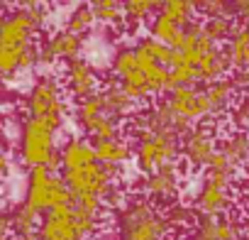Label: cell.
<instances>
[{
  "instance_id": "cell-1",
  "label": "cell",
  "mask_w": 249,
  "mask_h": 240,
  "mask_svg": "<svg viewBox=\"0 0 249 240\" xmlns=\"http://www.w3.org/2000/svg\"><path fill=\"white\" fill-rule=\"evenodd\" d=\"M39 30L18 5L0 30V76H13L18 71H30L39 61V47L35 37Z\"/></svg>"
},
{
  "instance_id": "cell-2",
  "label": "cell",
  "mask_w": 249,
  "mask_h": 240,
  "mask_svg": "<svg viewBox=\"0 0 249 240\" xmlns=\"http://www.w3.org/2000/svg\"><path fill=\"white\" fill-rule=\"evenodd\" d=\"M166 213L147 196H132L117 213V240H166Z\"/></svg>"
},
{
  "instance_id": "cell-3",
  "label": "cell",
  "mask_w": 249,
  "mask_h": 240,
  "mask_svg": "<svg viewBox=\"0 0 249 240\" xmlns=\"http://www.w3.org/2000/svg\"><path fill=\"white\" fill-rule=\"evenodd\" d=\"M56 128H52L47 120L25 118L20 128V162L27 169L44 167L47 172L56 174L61 169V155L56 147Z\"/></svg>"
},
{
  "instance_id": "cell-4",
  "label": "cell",
  "mask_w": 249,
  "mask_h": 240,
  "mask_svg": "<svg viewBox=\"0 0 249 240\" xmlns=\"http://www.w3.org/2000/svg\"><path fill=\"white\" fill-rule=\"evenodd\" d=\"M103 216L88 213L76 203L54 208L42 216L37 238L39 240H90L100 233Z\"/></svg>"
},
{
  "instance_id": "cell-5",
  "label": "cell",
  "mask_w": 249,
  "mask_h": 240,
  "mask_svg": "<svg viewBox=\"0 0 249 240\" xmlns=\"http://www.w3.org/2000/svg\"><path fill=\"white\" fill-rule=\"evenodd\" d=\"M22 203L37 216H44L54 208L73 203V196L66 181L61 179V174H52L44 167H39V169H30L27 174V189Z\"/></svg>"
},
{
  "instance_id": "cell-6",
  "label": "cell",
  "mask_w": 249,
  "mask_h": 240,
  "mask_svg": "<svg viewBox=\"0 0 249 240\" xmlns=\"http://www.w3.org/2000/svg\"><path fill=\"white\" fill-rule=\"evenodd\" d=\"M25 110H27V118L47 120L52 128L61 130L64 123H66V115H69L61 83L49 74L37 79L35 86L30 88L27 98H25Z\"/></svg>"
},
{
  "instance_id": "cell-7",
  "label": "cell",
  "mask_w": 249,
  "mask_h": 240,
  "mask_svg": "<svg viewBox=\"0 0 249 240\" xmlns=\"http://www.w3.org/2000/svg\"><path fill=\"white\" fill-rule=\"evenodd\" d=\"M120 177H122V167H103L98 160L81 167V169L61 172V179L66 181L73 201L76 199H100V201H105V196L120 181Z\"/></svg>"
},
{
  "instance_id": "cell-8",
  "label": "cell",
  "mask_w": 249,
  "mask_h": 240,
  "mask_svg": "<svg viewBox=\"0 0 249 240\" xmlns=\"http://www.w3.org/2000/svg\"><path fill=\"white\" fill-rule=\"evenodd\" d=\"M181 140L174 133H142L135 142V164L140 174L159 172L166 164L178 162Z\"/></svg>"
},
{
  "instance_id": "cell-9",
  "label": "cell",
  "mask_w": 249,
  "mask_h": 240,
  "mask_svg": "<svg viewBox=\"0 0 249 240\" xmlns=\"http://www.w3.org/2000/svg\"><path fill=\"white\" fill-rule=\"evenodd\" d=\"M73 118H76V125H78L93 142L120 138V120L105 113L100 91H98L95 96H90V98L76 103Z\"/></svg>"
},
{
  "instance_id": "cell-10",
  "label": "cell",
  "mask_w": 249,
  "mask_h": 240,
  "mask_svg": "<svg viewBox=\"0 0 249 240\" xmlns=\"http://www.w3.org/2000/svg\"><path fill=\"white\" fill-rule=\"evenodd\" d=\"M164 103L171 108V113L176 118H181L188 125H203L205 120H215L213 118V105L205 96L203 88L198 86H181V88H171L164 98Z\"/></svg>"
},
{
  "instance_id": "cell-11",
  "label": "cell",
  "mask_w": 249,
  "mask_h": 240,
  "mask_svg": "<svg viewBox=\"0 0 249 240\" xmlns=\"http://www.w3.org/2000/svg\"><path fill=\"white\" fill-rule=\"evenodd\" d=\"M178 186H181L178 162L166 164V167H161L159 172H152V174H140V179H137V189L142 191V196H147L157 206L169 203L178 194Z\"/></svg>"
},
{
  "instance_id": "cell-12",
  "label": "cell",
  "mask_w": 249,
  "mask_h": 240,
  "mask_svg": "<svg viewBox=\"0 0 249 240\" xmlns=\"http://www.w3.org/2000/svg\"><path fill=\"white\" fill-rule=\"evenodd\" d=\"M215 152H217V140L213 130L205 125H193L181 138V155L193 169H205L215 157Z\"/></svg>"
},
{
  "instance_id": "cell-13",
  "label": "cell",
  "mask_w": 249,
  "mask_h": 240,
  "mask_svg": "<svg viewBox=\"0 0 249 240\" xmlns=\"http://www.w3.org/2000/svg\"><path fill=\"white\" fill-rule=\"evenodd\" d=\"M64 81H66V93L71 98H76V103H81V100H86V98H90L100 91V76H98L95 66L83 57L66 61Z\"/></svg>"
},
{
  "instance_id": "cell-14",
  "label": "cell",
  "mask_w": 249,
  "mask_h": 240,
  "mask_svg": "<svg viewBox=\"0 0 249 240\" xmlns=\"http://www.w3.org/2000/svg\"><path fill=\"white\" fill-rule=\"evenodd\" d=\"M83 54V37H73L69 32H54L44 40L39 47V61L37 64H54V61H73Z\"/></svg>"
},
{
  "instance_id": "cell-15",
  "label": "cell",
  "mask_w": 249,
  "mask_h": 240,
  "mask_svg": "<svg viewBox=\"0 0 249 240\" xmlns=\"http://www.w3.org/2000/svg\"><path fill=\"white\" fill-rule=\"evenodd\" d=\"M232 206V189L217 181L203 179L196 191V211L198 216H227Z\"/></svg>"
},
{
  "instance_id": "cell-16",
  "label": "cell",
  "mask_w": 249,
  "mask_h": 240,
  "mask_svg": "<svg viewBox=\"0 0 249 240\" xmlns=\"http://www.w3.org/2000/svg\"><path fill=\"white\" fill-rule=\"evenodd\" d=\"M188 240H242L239 220L232 216H198Z\"/></svg>"
},
{
  "instance_id": "cell-17",
  "label": "cell",
  "mask_w": 249,
  "mask_h": 240,
  "mask_svg": "<svg viewBox=\"0 0 249 240\" xmlns=\"http://www.w3.org/2000/svg\"><path fill=\"white\" fill-rule=\"evenodd\" d=\"M61 172H71V169H81L90 162H95V152H93V142L88 138H69L61 147Z\"/></svg>"
},
{
  "instance_id": "cell-18",
  "label": "cell",
  "mask_w": 249,
  "mask_h": 240,
  "mask_svg": "<svg viewBox=\"0 0 249 240\" xmlns=\"http://www.w3.org/2000/svg\"><path fill=\"white\" fill-rule=\"evenodd\" d=\"M217 152L225 155V160L237 172H242L249 164V133L247 130H234V133L225 135L217 142Z\"/></svg>"
},
{
  "instance_id": "cell-19",
  "label": "cell",
  "mask_w": 249,
  "mask_h": 240,
  "mask_svg": "<svg viewBox=\"0 0 249 240\" xmlns=\"http://www.w3.org/2000/svg\"><path fill=\"white\" fill-rule=\"evenodd\" d=\"M100 98H103V108L107 115L117 118L120 123L124 118H132L137 110H135V103L127 98V93L122 91V86L117 81H107L103 88H100Z\"/></svg>"
},
{
  "instance_id": "cell-20",
  "label": "cell",
  "mask_w": 249,
  "mask_h": 240,
  "mask_svg": "<svg viewBox=\"0 0 249 240\" xmlns=\"http://www.w3.org/2000/svg\"><path fill=\"white\" fill-rule=\"evenodd\" d=\"M93 152H95V160H98L103 167H122L127 160L135 157L132 145H130L127 140H122V138L93 142Z\"/></svg>"
},
{
  "instance_id": "cell-21",
  "label": "cell",
  "mask_w": 249,
  "mask_h": 240,
  "mask_svg": "<svg viewBox=\"0 0 249 240\" xmlns=\"http://www.w3.org/2000/svg\"><path fill=\"white\" fill-rule=\"evenodd\" d=\"M225 57L234 71H249V25H237L234 35L225 44Z\"/></svg>"
},
{
  "instance_id": "cell-22",
  "label": "cell",
  "mask_w": 249,
  "mask_h": 240,
  "mask_svg": "<svg viewBox=\"0 0 249 240\" xmlns=\"http://www.w3.org/2000/svg\"><path fill=\"white\" fill-rule=\"evenodd\" d=\"M183 32H186V27H181L176 20H171L169 15H164L159 10H157V15L149 22V37H154L157 42H161L169 49H176L181 44Z\"/></svg>"
},
{
  "instance_id": "cell-23",
  "label": "cell",
  "mask_w": 249,
  "mask_h": 240,
  "mask_svg": "<svg viewBox=\"0 0 249 240\" xmlns=\"http://www.w3.org/2000/svg\"><path fill=\"white\" fill-rule=\"evenodd\" d=\"M203 91H205V96H208V100L213 105V118H222L227 113V108L234 103V96H237V91H234L230 79H220V81L205 83Z\"/></svg>"
},
{
  "instance_id": "cell-24",
  "label": "cell",
  "mask_w": 249,
  "mask_h": 240,
  "mask_svg": "<svg viewBox=\"0 0 249 240\" xmlns=\"http://www.w3.org/2000/svg\"><path fill=\"white\" fill-rule=\"evenodd\" d=\"M159 3H147V0H132V3H122V22L127 27H137L147 22L152 15H157Z\"/></svg>"
},
{
  "instance_id": "cell-25",
  "label": "cell",
  "mask_w": 249,
  "mask_h": 240,
  "mask_svg": "<svg viewBox=\"0 0 249 240\" xmlns=\"http://www.w3.org/2000/svg\"><path fill=\"white\" fill-rule=\"evenodd\" d=\"M203 32L210 37V42H215L217 47L225 42H230V37L234 35L237 25H234V18L232 15H222V18H210V20H203Z\"/></svg>"
},
{
  "instance_id": "cell-26",
  "label": "cell",
  "mask_w": 249,
  "mask_h": 240,
  "mask_svg": "<svg viewBox=\"0 0 249 240\" xmlns=\"http://www.w3.org/2000/svg\"><path fill=\"white\" fill-rule=\"evenodd\" d=\"M237 169L225 160V155H220V152H215V157L210 160V164L205 167V179H210V181H217V184H222V186H230L232 189V184L237 181Z\"/></svg>"
},
{
  "instance_id": "cell-27",
  "label": "cell",
  "mask_w": 249,
  "mask_h": 240,
  "mask_svg": "<svg viewBox=\"0 0 249 240\" xmlns=\"http://www.w3.org/2000/svg\"><path fill=\"white\" fill-rule=\"evenodd\" d=\"M10 223H13V233L15 238H25V235H35L39 230V216L35 211H30L25 203H20L13 213H10Z\"/></svg>"
},
{
  "instance_id": "cell-28",
  "label": "cell",
  "mask_w": 249,
  "mask_h": 240,
  "mask_svg": "<svg viewBox=\"0 0 249 240\" xmlns=\"http://www.w3.org/2000/svg\"><path fill=\"white\" fill-rule=\"evenodd\" d=\"M93 25H95V18H93L90 5H78L76 10H71V15L64 25V32H69L73 37H83V35L90 32Z\"/></svg>"
},
{
  "instance_id": "cell-29",
  "label": "cell",
  "mask_w": 249,
  "mask_h": 240,
  "mask_svg": "<svg viewBox=\"0 0 249 240\" xmlns=\"http://www.w3.org/2000/svg\"><path fill=\"white\" fill-rule=\"evenodd\" d=\"M112 74L117 76V83L124 81L130 74L137 71V54H135V47H122L117 49V54L112 57V64H110Z\"/></svg>"
},
{
  "instance_id": "cell-30",
  "label": "cell",
  "mask_w": 249,
  "mask_h": 240,
  "mask_svg": "<svg viewBox=\"0 0 249 240\" xmlns=\"http://www.w3.org/2000/svg\"><path fill=\"white\" fill-rule=\"evenodd\" d=\"M159 13L169 15L171 20H176L181 27H188L191 22H196V5L193 3H183V0H174V3H159Z\"/></svg>"
},
{
  "instance_id": "cell-31",
  "label": "cell",
  "mask_w": 249,
  "mask_h": 240,
  "mask_svg": "<svg viewBox=\"0 0 249 240\" xmlns=\"http://www.w3.org/2000/svg\"><path fill=\"white\" fill-rule=\"evenodd\" d=\"M135 52H140V54H144V57H149V59H154V61H159V64H164V66H169L174 49L164 47V44L157 42L154 37H142V40H137Z\"/></svg>"
},
{
  "instance_id": "cell-32",
  "label": "cell",
  "mask_w": 249,
  "mask_h": 240,
  "mask_svg": "<svg viewBox=\"0 0 249 240\" xmlns=\"http://www.w3.org/2000/svg\"><path fill=\"white\" fill-rule=\"evenodd\" d=\"M95 22L103 25H115L122 20V3H112V0H98V3L90 5Z\"/></svg>"
},
{
  "instance_id": "cell-33",
  "label": "cell",
  "mask_w": 249,
  "mask_h": 240,
  "mask_svg": "<svg viewBox=\"0 0 249 240\" xmlns=\"http://www.w3.org/2000/svg\"><path fill=\"white\" fill-rule=\"evenodd\" d=\"M164 213H166V220H169L171 228H186V225L196 223V218H198V213H193L188 206H181V203L169 206Z\"/></svg>"
},
{
  "instance_id": "cell-34",
  "label": "cell",
  "mask_w": 249,
  "mask_h": 240,
  "mask_svg": "<svg viewBox=\"0 0 249 240\" xmlns=\"http://www.w3.org/2000/svg\"><path fill=\"white\" fill-rule=\"evenodd\" d=\"M230 120H232V123H234L239 130L249 128V93H247V96H239V98L234 100Z\"/></svg>"
},
{
  "instance_id": "cell-35",
  "label": "cell",
  "mask_w": 249,
  "mask_h": 240,
  "mask_svg": "<svg viewBox=\"0 0 249 240\" xmlns=\"http://www.w3.org/2000/svg\"><path fill=\"white\" fill-rule=\"evenodd\" d=\"M196 10H198L205 20H210V18H222V15H232V5H230V3H200V5H196Z\"/></svg>"
},
{
  "instance_id": "cell-36",
  "label": "cell",
  "mask_w": 249,
  "mask_h": 240,
  "mask_svg": "<svg viewBox=\"0 0 249 240\" xmlns=\"http://www.w3.org/2000/svg\"><path fill=\"white\" fill-rule=\"evenodd\" d=\"M232 15L242 20V25H249V0L244 3H232Z\"/></svg>"
},
{
  "instance_id": "cell-37",
  "label": "cell",
  "mask_w": 249,
  "mask_h": 240,
  "mask_svg": "<svg viewBox=\"0 0 249 240\" xmlns=\"http://www.w3.org/2000/svg\"><path fill=\"white\" fill-rule=\"evenodd\" d=\"M13 233V223H10V213L0 208V238H10Z\"/></svg>"
},
{
  "instance_id": "cell-38",
  "label": "cell",
  "mask_w": 249,
  "mask_h": 240,
  "mask_svg": "<svg viewBox=\"0 0 249 240\" xmlns=\"http://www.w3.org/2000/svg\"><path fill=\"white\" fill-rule=\"evenodd\" d=\"M10 174V160H8V152H5V142H0V181Z\"/></svg>"
},
{
  "instance_id": "cell-39",
  "label": "cell",
  "mask_w": 249,
  "mask_h": 240,
  "mask_svg": "<svg viewBox=\"0 0 249 240\" xmlns=\"http://www.w3.org/2000/svg\"><path fill=\"white\" fill-rule=\"evenodd\" d=\"M239 201L247 206V211H249V177H244V179H239Z\"/></svg>"
},
{
  "instance_id": "cell-40",
  "label": "cell",
  "mask_w": 249,
  "mask_h": 240,
  "mask_svg": "<svg viewBox=\"0 0 249 240\" xmlns=\"http://www.w3.org/2000/svg\"><path fill=\"white\" fill-rule=\"evenodd\" d=\"M239 235H242V240H249V211H247V216L239 220Z\"/></svg>"
},
{
  "instance_id": "cell-41",
  "label": "cell",
  "mask_w": 249,
  "mask_h": 240,
  "mask_svg": "<svg viewBox=\"0 0 249 240\" xmlns=\"http://www.w3.org/2000/svg\"><path fill=\"white\" fill-rule=\"evenodd\" d=\"M5 135H8V120L5 115H0V142H5Z\"/></svg>"
},
{
  "instance_id": "cell-42",
  "label": "cell",
  "mask_w": 249,
  "mask_h": 240,
  "mask_svg": "<svg viewBox=\"0 0 249 240\" xmlns=\"http://www.w3.org/2000/svg\"><path fill=\"white\" fill-rule=\"evenodd\" d=\"M15 240H39V238H37V233H35V235H25V238H15Z\"/></svg>"
},
{
  "instance_id": "cell-43",
  "label": "cell",
  "mask_w": 249,
  "mask_h": 240,
  "mask_svg": "<svg viewBox=\"0 0 249 240\" xmlns=\"http://www.w3.org/2000/svg\"><path fill=\"white\" fill-rule=\"evenodd\" d=\"M5 18H8V15H5L3 10H0V30H3V22H5Z\"/></svg>"
},
{
  "instance_id": "cell-44",
  "label": "cell",
  "mask_w": 249,
  "mask_h": 240,
  "mask_svg": "<svg viewBox=\"0 0 249 240\" xmlns=\"http://www.w3.org/2000/svg\"><path fill=\"white\" fill-rule=\"evenodd\" d=\"M0 240H15V238H0Z\"/></svg>"
}]
</instances>
